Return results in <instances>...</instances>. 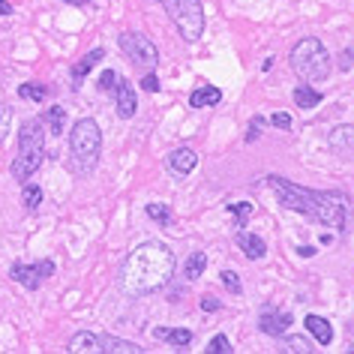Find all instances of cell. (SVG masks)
I'll return each instance as SVG.
<instances>
[{"mask_svg":"<svg viewBox=\"0 0 354 354\" xmlns=\"http://www.w3.org/2000/svg\"><path fill=\"white\" fill-rule=\"evenodd\" d=\"M268 187L273 189V196H277V201L286 210L304 214L306 219L322 223L324 228H333V232H345V225H348V196H345V192L306 189L279 174L268 177Z\"/></svg>","mask_w":354,"mask_h":354,"instance_id":"6da1fadb","label":"cell"},{"mask_svg":"<svg viewBox=\"0 0 354 354\" xmlns=\"http://www.w3.org/2000/svg\"><path fill=\"white\" fill-rule=\"evenodd\" d=\"M174 268L177 259L171 246H165L162 241H145L123 259L118 270V286L129 297L153 295V291L168 286V279L174 277Z\"/></svg>","mask_w":354,"mask_h":354,"instance_id":"7a4b0ae2","label":"cell"},{"mask_svg":"<svg viewBox=\"0 0 354 354\" xmlns=\"http://www.w3.org/2000/svg\"><path fill=\"white\" fill-rule=\"evenodd\" d=\"M42 159H46V123L39 118H30L19 129V156L12 159L10 171L15 180L24 183L42 168Z\"/></svg>","mask_w":354,"mask_h":354,"instance_id":"3957f363","label":"cell"},{"mask_svg":"<svg viewBox=\"0 0 354 354\" xmlns=\"http://www.w3.org/2000/svg\"><path fill=\"white\" fill-rule=\"evenodd\" d=\"M288 64L295 69V75L300 78L304 84H322L330 78L333 73V60H330V51L324 48V42L318 37H306L300 39L288 55Z\"/></svg>","mask_w":354,"mask_h":354,"instance_id":"277c9868","label":"cell"},{"mask_svg":"<svg viewBox=\"0 0 354 354\" xmlns=\"http://www.w3.org/2000/svg\"><path fill=\"white\" fill-rule=\"evenodd\" d=\"M102 153V132L96 127L93 118H82L73 123L69 132V156H73V168L78 174H91Z\"/></svg>","mask_w":354,"mask_h":354,"instance_id":"5b68a950","label":"cell"},{"mask_svg":"<svg viewBox=\"0 0 354 354\" xmlns=\"http://www.w3.org/2000/svg\"><path fill=\"white\" fill-rule=\"evenodd\" d=\"M165 15L174 21L177 33L187 42H198L205 33V6L201 0H156Z\"/></svg>","mask_w":354,"mask_h":354,"instance_id":"8992f818","label":"cell"},{"mask_svg":"<svg viewBox=\"0 0 354 354\" xmlns=\"http://www.w3.org/2000/svg\"><path fill=\"white\" fill-rule=\"evenodd\" d=\"M118 46H120L123 55H127L129 64L156 69L159 51H156V46H153V39L145 37V33H138V30H123L120 37H118Z\"/></svg>","mask_w":354,"mask_h":354,"instance_id":"52a82bcc","label":"cell"},{"mask_svg":"<svg viewBox=\"0 0 354 354\" xmlns=\"http://www.w3.org/2000/svg\"><path fill=\"white\" fill-rule=\"evenodd\" d=\"M48 277H55V261L51 259H42L37 264H19L15 261L10 268V279H15L28 291H37L42 286V279H48Z\"/></svg>","mask_w":354,"mask_h":354,"instance_id":"ba28073f","label":"cell"},{"mask_svg":"<svg viewBox=\"0 0 354 354\" xmlns=\"http://www.w3.org/2000/svg\"><path fill=\"white\" fill-rule=\"evenodd\" d=\"M114 111H118V118H123V120L136 118L138 96H136V87H132L129 78H118V84H114Z\"/></svg>","mask_w":354,"mask_h":354,"instance_id":"9c48e42d","label":"cell"},{"mask_svg":"<svg viewBox=\"0 0 354 354\" xmlns=\"http://www.w3.org/2000/svg\"><path fill=\"white\" fill-rule=\"evenodd\" d=\"M165 165H168V171H174V174H180V177H187L196 171V165H198V153L192 147H174L171 153L165 156Z\"/></svg>","mask_w":354,"mask_h":354,"instance_id":"30bf717a","label":"cell"},{"mask_svg":"<svg viewBox=\"0 0 354 354\" xmlns=\"http://www.w3.org/2000/svg\"><path fill=\"white\" fill-rule=\"evenodd\" d=\"M291 324V313H277V309H264V313L259 315V330L273 336V339H279L282 333L288 330Z\"/></svg>","mask_w":354,"mask_h":354,"instance_id":"8fae6325","label":"cell"},{"mask_svg":"<svg viewBox=\"0 0 354 354\" xmlns=\"http://www.w3.org/2000/svg\"><path fill=\"white\" fill-rule=\"evenodd\" d=\"M234 241H237V246H241V252H243L250 261H261L264 255H268V243H264L259 234H252V232H243V228H237Z\"/></svg>","mask_w":354,"mask_h":354,"instance_id":"7c38bea8","label":"cell"},{"mask_svg":"<svg viewBox=\"0 0 354 354\" xmlns=\"http://www.w3.org/2000/svg\"><path fill=\"white\" fill-rule=\"evenodd\" d=\"M150 333H153V339H162V342H168L177 351H183L192 342V330H189V327H153Z\"/></svg>","mask_w":354,"mask_h":354,"instance_id":"4fadbf2b","label":"cell"},{"mask_svg":"<svg viewBox=\"0 0 354 354\" xmlns=\"http://www.w3.org/2000/svg\"><path fill=\"white\" fill-rule=\"evenodd\" d=\"M304 324H306V333H313V339H315L318 345H330V342H333V327H330V322H327V318L309 313V315L304 318Z\"/></svg>","mask_w":354,"mask_h":354,"instance_id":"5bb4252c","label":"cell"},{"mask_svg":"<svg viewBox=\"0 0 354 354\" xmlns=\"http://www.w3.org/2000/svg\"><path fill=\"white\" fill-rule=\"evenodd\" d=\"M330 150H336L342 159L351 156L354 150V127H348V123H342V127H336L330 132Z\"/></svg>","mask_w":354,"mask_h":354,"instance_id":"9a60e30c","label":"cell"},{"mask_svg":"<svg viewBox=\"0 0 354 354\" xmlns=\"http://www.w3.org/2000/svg\"><path fill=\"white\" fill-rule=\"evenodd\" d=\"M100 351L102 354H141L138 342L120 339V336H111V333H100Z\"/></svg>","mask_w":354,"mask_h":354,"instance_id":"2e32d148","label":"cell"},{"mask_svg":"<svg viewBox=\"0 0 354 354\" xmlns=\"http://www.w3.org/2000/svg\"><path fill=\"white\" fill-rule=\"evenodd\" d=\"M291 100H295L297 109L313 111V109H318V105L324 102V93H322V91H315L313 84H297V87H295V93H291Z\"/></svg>","mask_w":354,"mask_h":354,"instance_id":"e0dca14e","label":"cell"},{"mask_svg":"<svg viewBox=\"0 0 354 354\" xmlns=\"http://www.w3.org/2000/svg\"><path fill=\"white\" fill-rule=\"evenodd\" d=\"M223 102V91L214 84H205V87H196L189 93V109H210V105H219Z\"/></svg>","mask_w":354,"mask_h":354,"instance_id":"ac0fdd59","label":"cell"},{"mask_svg":"<svg viewBox=\"0 0 354 354\" xmlns=\"http://www.w3.org/2000/svg\"><path fill=\"white\" fill-rule=\"evenodd\" d=\"M66 351L73 354H100V333H91V330H78L73 339H69Z\"/></svg>","mask_w":354,"mask_h":354,"instance_id":"d6986e66","label":"cell"},{"mask_svg":"<svg viewBox=\"0 0 354 354\" xmlns=\"http://www.w3.org/2000/svg\"><path fill=\"white\" fill-rule=\"evenodd\" d=\"M105 57V48H93V51H87V55L78 60V64H73V69H69V73H73V78L75 82H84V75L91 73V69L100 64V60Z\"/></svg>","mask_w":354,"mask_h":354,"instance_id":"ffe728a7","label":"cell"},{"mask_svg":"<svg viewBox=\"0 0 354 354\" xmlns=\"http://www.w3.org/2000/svg\"><path fill=\"white\" fill-rule=\"evenodd\" d=\"M51 93V87L39 84V82H28V84H19V96L21 100H30V102H42L46 96Z\"/></svg>","mask_w":354,"mask_h":354,"instance_id":"44dd1931","label":"cell"},{"mask_svg":"<svg viewBox=\"0 0 354 354\" xmlns=\"http://www.w3.org/2000/svg\"><path fill=\"white\" fill-rule=\"evenodd\" d=\"M64 118H66V109H64V105H51V109L42 114L39 120H42V123H48L55 136H60V132H64Z\"/></svg>","mask_w":354,"mask_h":354,"instance_id":"7402d4cb","label":"cell"},{"mask_svg":"<svg viewBox=\"0 0 354 354\" xmlns=\"http://www.w3.org/2000/svg\"><path fill=\"white\" fill-rule=\"evenodd\" d=\"M145 214L147 219H153L156 225H171V207L168 205H159V201H153V205H145Z\"/></svg>","mask_w":354,"mask_h":354,"instance_id":"603a6c76","label":"cell"},{"mask_svg":"<svg viewBox=\"0 0 354 354\" xmlns=\"http://www.w3.org/2000/svg\"><path fill=\"white\" fill-rule=\"evenodd\" d=\"M207 268V252H192L187 259V282H196Z\"/></svg>","mask_w":354,"mask_h":354,"instance_id":"cb8c5ba5","label":"cell"},{"mask_svg":"<svg viewBox=\"0 0 354 354\" xmlns=\"http://www.w3.org/2000/svg\"><path fill=\"white\" fill-rule=\"evenodd\" d=\"M21 201H24V207H28V210H37L42 205V187H39V183H28V180H24Z\"/></svg>","mask_w":354,"mask_h":354,"instance_id":"d4e9b609","label":"cell"},{"mask_svg":"<svg viewBox=\"0 0 354 354\" xmlns=\"http://www.w3.org/2000/svg\"><path fill=\"white\" fill-rule=\"evenodd\" d=\"M228 214H234V228H246L250 216L255 214V207L250 201H237V205H228Z\"/></svg>","mask_w":354,"mask_h":354,"instance_id":"484cf974","label":"cell"},{"mask_svg":"<svg viewBox=\"0 0 354 354\" xmlns=\"http://www.w3.org/2000/svg\"><path fill=\"white\" fill-rule=\"evenodd\" d=\"M279 339H282V345H286V351H291V354H304V351L309 354V351H315L313 342H309L306 336H286V333H282Z\"/></svg>","mask_w":354,"mask_h":354,"instance_id":"4316f807","label":"cell"},{"mask_svg":"<svg viewBox=\"0 0 354 354\" xmlns=\"http://www.w3.org/2000/svg\"><path fill=\"white\" fill-rule=\"evenodd\" d=\"M232 351H234V345L228 342L225 333H216L214 339L207 342V354H232Z\"/></svg>","mask_w":354,"mask_h":354,"instance_id":"83f0119b","label":"cell"},{"mask_svg":"<svg viewBox=\"0 0 354 354\" xmlns=\"http://www.w3.org/2000/svg\"><path fill=\"white\" fill-rule=\"evenodd\" d=\"M219 279H223V286L232 291V295H243V286H241V273L237 270H223L219 273Z\"/></svg>","mask_w":354,"mask_h":354,"instance_id":"f1b7e54d","label":"cell"},{"mask_svg":"<svg viewBox=\"0 0 354 354\" xmlns=\"http://www.w3.org/2000/svg\"><path fill=\"white\" fill-rule=\"evenodd\" d=\"M10 129H12V109L10 105H0V145L6 141Z\"/></svg>","mask_w":354,"mask_h":354,"instance_id":"f546056e","label":"cell"},{"mask_svg":"<svg viewBox=\"0 0 354 354\" xmlns=\"http://www.w3.org/2000/svg\"><path fill=\"white\" fill-rule=\"evenodd\" d=\"M118 78H120V75L114 73V69H105L96 84H100V91H102V93H111V91H114V84H118Z\"/></svg>","mask_w":354,"mask_h":354,"instance_id":"4dcf8cb0","label":"cell"},{"mask_svg":"<svg viewBox=\"0 0 354 354\" xmlns=\"http://www.w3.org/2000/svg\"><path fill=\"white\" fill-rule=\"evenodd\" d=\"M261 127H264V118L261 114H255V118L250 120V129H246V145H252V141L261 136Z\"/></svg>","mask_w":354,"mask_h":354,"instance_id":"1f68e13d","label":"cell"},{"mask_svg":"<svg viewBox=\"0 0 354 354\" xmlns=\"http://www.w3.org/2000/svg\"><path fill=\"white\" fill-rule=\"evenodd\" d=\"M270 123H273L277 129L288 132V129H291V114H288V111H277V114H270Z\"/></svg>","mask_w":354,"mask_h":354,"instance_id":"d6a6232c","label":"cell"},{"mask_svg":"<svg viewBox=\"0 0 354 354\" xmlns=\"http://www.w3.org/2000/svg\"><path fill=\"white\" fill-rule=\"evenodd\" d=\"M141 91H147V93H156L159 91V78L153 73H147L145 78H141Z\"/></svg>","mask_w":354,"mask_h":354,"instance_id":"836d02e7","label":"cell"},{"mask_svg":"<svg viewBox=\"0 0 354 354\" xmlns=\"http://www.w3.org/2000/svg\"><path fill=\"white\" fill-rule=\"evenodd\" d=\"M219 306H223V304H219L214 295H205V297H201V309H205V313H216Z\"/></svg>","mask_w":354,"mask_h":354,"instance_id":"e575fe53","label":"cell"},{"mask_svg":"<svg viewBox=\"0 0 354 354\" xmlns=\"http://www.w3.org/2000/svg\"><path fill=\"white\" fill-rule=\"evenodd\" d=\"M339 69L342 73H351V48H345L339 55Z\"/></svg>","mask_w":354,"mask_h":354,"instance_id":"d590c367","label":"cell"},{"mask_svg":"<svg viewBox=\"0 0 354 354\" xmlns=\"http://www.w3.org/2000/svg\"><path fill=\"white\" fill-rule=\"evenodd\" d=\"M15 6L10 3V0H0V19H6V15H12Z\"/></svg>","mask_w":354,"mask_h":354,"instance_id":"8d00e7d4","label":"cell"},{"mask_svg":"<svg viewBox=\"0 0 354 354\" xmlns=\"http://www.w3.org/2000/svg\"><path fill=\"white\" fill-rule=\"evenodd\" d=\"M297 255H300V259H313V255H315V246H297Z\"/></svg>","mask_w":354,"mask_h":354,"instance_id":"74e56055","label":"cell"},{"mask_svg":"<svg viewBox=\"0 0 354 354\" xmlns=\"http://www.w3.org/2000/svg\"><path fill=\"white\" fill-rule=\"evenodd\" d=\"M64 3H69V6H91L93 0H64Z\"/></svg>","mask_w":354,"mask_h":354,"instance_id":"f35d334b","label":"cell"}]
</instances>
